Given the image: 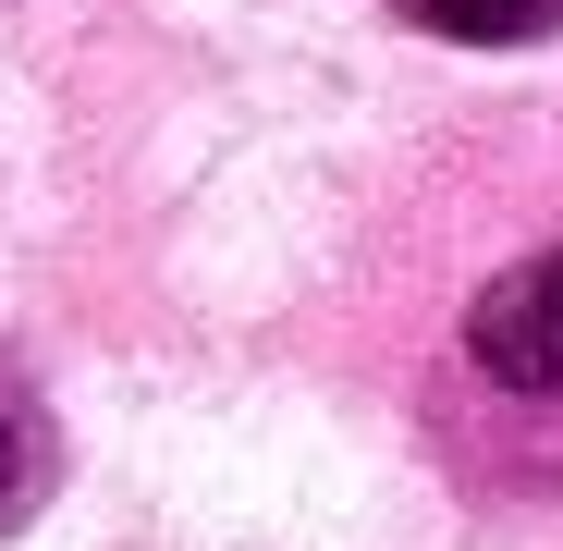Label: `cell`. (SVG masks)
<instances>
[{"label": "cell", "instance_id": "obj_1", "mask_svg": "<svg viewBox=\"0 0 563 551\" xmlns=\"http://www.w3.org/2000/svg\"><path fill=\"white\" fill-rule=\"evenodd\" d=\"M465 355H478L503 393H563V245L503 269V283L465 307Z\"/></svg>", "mask_w": 563, "mask_h": 551}, {"label": "cell", "instance_id": "obj_3", "mask_svg": "<svg viewBox=\"0 0 563 551\" xmlns=\"http://www.w3.org/2000/svg\"><path fill=\"white\" fill-rule=\"evenodd\" d=\"M25 503V417H0V515Z\"/></svg>", "mask_w": 563, "mask_h": 551}, {"label": "cell", "instance_id": "obj_2", "mask_svg": "<svg viewBox=\"0 0 563 551\" xmlns=\"http://www.w3.org/2000/svg\"><path fill=\"white\" fill-rule=\"evenodd\" d=\"M417 25L465 37V49H515V37H551L563 25V0H405Z\"/></svg>", "mask_w": 563, "mask_h": 551}]
</instances>
